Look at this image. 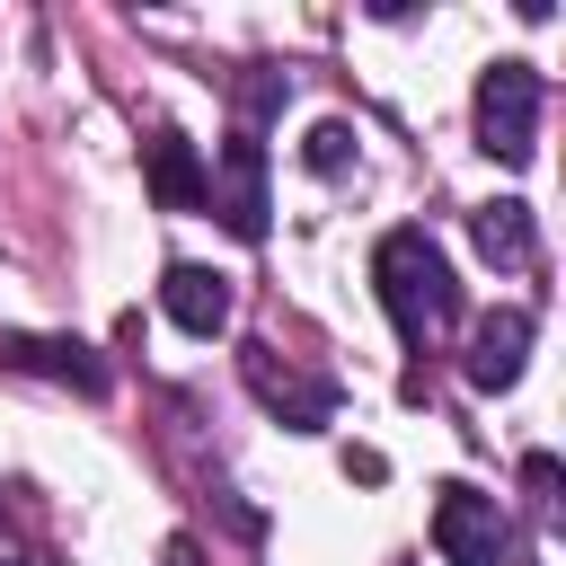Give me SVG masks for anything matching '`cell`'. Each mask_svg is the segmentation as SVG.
Listing matches in <instances>:
<instances>
[{
	"mask_svg": "<svg viewBox=\"0 0 566 566\" xmlns=\"http://www.w3.org/2000/svg\"><path fill=\"white\" fill-rule=\"evenodd\" d=\"M150 195H159L168 212H195V203H203V159H195L186 133H150Z\"/></svg>",
	"mask_w": 566,
	"mask_h": 566,
	"instance_id": "cell-9",
	"label": "cell"
},
{
	"mask_svg": "<svg viewBox=\"0 0 566 566\" xmlns=\"http://www.w3.org/2000/svg\"><path fill=\"white\" fill-rule=\"evenodd\" d=\"M371 283H380L389 327H398L416 354L460 318V283H451V256L433 248V230H389V239L371 248Z\"/></svg>",
	"mask_w": 566,
	"mask_h": 566,
	"instance_id": "cell-1",
	"label": "cell"
},
{
	"mask_svg": "<svg viewBox=\"0 0 566 566\" xmlns=\"http://www.w3.org/2000/svg\"><path fill=\"white\" fill-rule=\"evenodd\" d=\"M433 548H442L451 566H504V513H495V495L442 486V495H433Z\"/></svg>",
	"mask_w": 566,
	"mask_h": 566,
	"instance_id": "cell-4",
	"label": "cell"
},
{
	"mask_svg": "<svg viewBox=\"0 0 566 566\" xmlns=\"http://www.w3.org/2000/svg\"><path fill=\"white\" fill-rule=\"evenodd\" d=\"M0 363L9 371H35V380H62L80 398H106V363L80 336H0Z\"/></svg>",
	"mask_w": 566,
	"mask_h": 566,
	"instance_id": "cell-6",
	"label": "cell"
},
{
	"mask_svg": "<svg viewBox=\"0 0 566 566\" xmlns=\"http://www.w3.org/2000/svg\"><path fill=\"white\" fill-rule=\"evenodd\" d=\"M522 478H531V495H539V504L557 495V460H548V451H531V460H522Z\"/></svg>",
	"mask_w": 566,
	"mask_h": 566,
	"instance_id": "cell-12",
	"label": "cell"
},
{
	"mask_svg": "<svg viewBox=\"0 0 566 566\" xmlns=\"http://www.w3.org/2000/svg\"><path fill=\"white\" fill-rule=\"evenodd\" d=\"M380 469H389L380 451H345V478H363V486H380Z\"/></svg>",
	"mask_w": 566,
	"mask_h": 566,
	"instance_id": "cell-13",
	"label": "cell"
},
{
	"mask_svg": "<svg viewBox=\"0 0 566 566\" xmlns=\"http://www.w3.org/2000/svg\"><path fill=\"white\" fill-rule=\"evenodd\" d=\"M301 159H310L318 177H336V168L354 159V124H336V115H327V124H310V142H301Z\"/></svg>",
	"mask_w": 566,
	"mask_h": 566,
	"instance_id": "cell-11",
	"label": "cell"
},
{
	"mask_svg": "<svg viewBox=\"0 0 566 566\" xmlns=\"http://www.w3.org/2000/svg\"><path fill=\"white\" fill-rule=\"evenodd\" d=\"M539 133V71L531 62H486L478 80V150L486 159H531Z\"/></svg>",
	"mask_w": 566,
	"mask_h": 566,
	"instance_id": "cell-2",
	"label": "cell"
},
{
	"mask_svg": "<svg viewBox=\"0 0 566 566\" xmlns=\"http://www.w3.org/2000/svg\"><path fill=\"white\" fill-rule=\"evenodd\" d=\"M469 230H478V248H486L495 265H531V203L495 195V203H478V212H469Z\"/></svg>",
	"mask_w": 566,
	"mask_h": 566,
	"instance_id": "cell-10",
	"label": "cell"
},
{
	"mask_svg": "<svg viewBox=\"0 0 566 566\" xmlns=\"http://www.w3.org/2000/svg\"><path fill=\"white\" fill-rule=\"evenodd\" d=\"M239 371H248V389H256L292 433H318V424L336 416V380H292V371L274 363V345H248V354H239Z\"/></svg>",
	"mask_w": 566,
	"mask_h": 566,
	"instance_id": "cell-5",
	"label": "cell"
},
{
	"mask_svg": "<svg viewBox=\"0 0 566 566\" xmlns=\"http://www.w3.org/2000/svg\"><path fill=\"white\" fill-rule=\"evenodd\" d=\"M203 203H212L239 239H265V142H256V133H230V142H221V168L203 177Z\"/></svg>",
	"mask_w": 566,
	"mask_h": 566,
	"instance_id": "cell-3",
	"label": "cell"
},
{
	"mask_svg": "<svg viewBox=\"0 0 566 566\" xmlns=\"http://www.w3.org/2000/svg\"><path fill=\"white\" fill-rule=\"evenodd\" d=\"M159 301H168V318L186 336H221L230 327V274H212V265H168L159 274Z\"/></svg>",
	"mask_w": 566,
	"mask_h": 566,
	"instance_id": "cell-7",
	"label": "cell"
},
{
	"mask_svg": "<svg viewBox=\"0 0 566 566\" xmlns=\"http://www.w3.org/2000/svg\"><path fill=\"white\" fill-rule=\"evenodd\" d=\"M522 354H531V310H486L478 336H469V380L478 389H513Z\"/></svg>",
	"mask_w": 566,
	"mask_h": 566,
	"instance_id": "cell-8",
	"label": "cell"
}]
</instances>
